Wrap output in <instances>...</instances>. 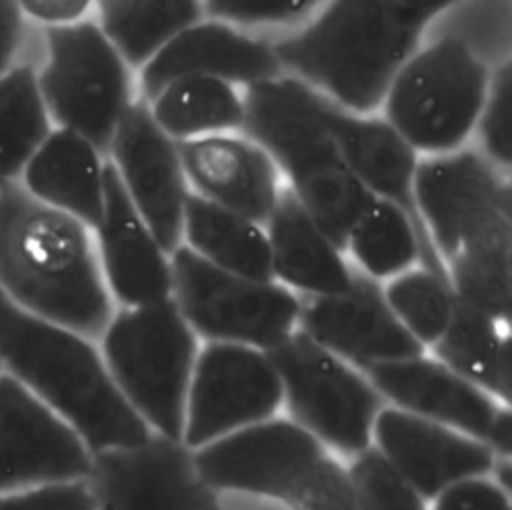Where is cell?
<instances>
[{
    "label": "cell",
    "mask_w": 512,
    "mask_h": 510,
    "mask_svg": "<svg viewBox=\"0 0 512 510\" xmlns=\"http://www.w3.org/2000/svg\"><path fill=\"white\" fill-rule=\"evenodd\" d=\"M326 0H202L204 16L240 30H292L308 20Z\"/></svg>",
    "instance_id": "cell-34"
},
{
    "label": "cell",
    "mask_w": 512,
    "mask_h": 510,
    "mask_svg": "<svg viewBox=\"0 0 512 510\" xmlns=\"http://www.w3.org/2000/svg\"><path fill=\"white\" fill-rule=\"evenodd\" d=\"M270 38L214 18L176 34L138 70V98L148 102L164 84L182 76H210L246 88L282 76Z\"/></svg>",
    "instance_id": "cell-18"
},
{
    "label": "cell",
    "mask_w": 512,
    "mask_h": 510,
    "mask_svg": "<svg viewBox=\"0 0 512 510\" xmlns=\"http://www.w3.org/2000/svg\"><path fill=\"white\" fill-rule=\"evenodd\" d=\"M2 372H4V370H2V364H0V374H2Z\"/></svg>",
    "instance_id": "cell-41"
},
{
    "label": "cell",
    "mask_w": 512,
    "mask_h": 510,
    "mask_svg": "<svg viewBox=\"0 0 512 510\" xmlns=\"http://www.w3.org/2000/svg\"><path fill=\"white\" fill-rule=\"evenodd\" d=\"M38 86L56 128L72 130L104 154L138 98L134 70L94 18L42 28Z\"/></svg>",
    "instance_id": "cell-8"
},
{
    "label": "cell",
    "mask_w": 512,
    "mask_h": 510,
    "mask_svg": "<svg viewBox=\"0 0 512 510\" xmlns=\"http://www.w3.org/2000/svg\"><path fill=\"white\" fill-rule=\"evenodd\" d=\"M282 414L342 462L372 444L384 398L366 372L296 328L272 348Z\"/></svg>",
    "instance_id": "cell-9"
},
{
    "label": "cell",
    "mask_w": 512,
    "mask_h": 510,
    "mask_svg": "<svg viewBox=\"0 0 512 510\" xmlns=\"http://www.w3.org/2000/svg\"><path fill=\"white\" fill-rule=\"evenodd\" d=\"M372 446L426 498L476 474H488L496 454L444 424L384 406L372 428Z\"/></svg>",
    "instance_id": "cell-20"
},
{
    "label": "cell",
    "mask_w": 512,
    "mask_h": 510,
    "mask_svg": "<svg viewBox=\"0 0 512 510\" xmlns=\"http://www.w3.org/2000/svg\"><path fill=\"white\" fill-rule=\"evenodd\" d=\"M106 154L84 136L52 128L18 182L36 200L94 228L104 206Z\"/></svg>",
    "instance_id": "cell-24"
},
{
    "label": "cell",
    "mask_w": 512,
    "mask_h": 510,
    "mask_svg": "<svg viewBox=\"0 0 512 510\" xmlns=\"http://www.w3.org/2000/svg\"><path fill=\"white\" fill-rule=\"evenodd\" d=\"M272 280L298 296L344 292L354 268L342 248L284 186L264 222Z\"/></svg>",
    "instance_id": "cell-23"
},
{
    "label": "cell",
    "mask_w": 512,
    "mask_h": 510,
    "mask_svg": "<svg viewBox=\"0 0 512 510\" xmlns=\"http://www.w3.org/2000/svg\"><path fill=\"white\" fill-rule=\"evenodd\" d=\"M318 106L358 184L372 198L400 208L430 242L414 202V172L420 154L380 112H352L322 94H318Z\"/></svg>",
    "instance_id": "cell-22"
},
{
    "label": "cell",
    "mask_w": 512,
    "mask_h": 510,
    "mask_svg": "<svg viewBox=\"0 0 512 510\" xmlns=\"http://www.w3.org/2000/svg\"><path fill=\"white\" fill-rule=\"evenodd\" d=\"M170 270V300L200 342L270 352L298 328L300 296L272 278L216 268L182 244L170 252Z\"/></svg>",
    "instance_id": "cell-10"
},
{
    "label": "cell",
    "mask_w": 512,
    "mask_h": 510,
    "mask_svg": "<svg viewBox=\"0 0 512 510\" xmlns=\"http://www.w3.org/2000/svg\"><path fill=\"white\" fill-rule=\"evenodd\" d=\"M0 364L92 454L142 442L150 434L118 392L94 338L32 316L2 292Z\"/></svg>",
    "instance_id": "cell-3"
},
{
    "label": "cell",
    "mask_w": 512,
    "mask_h": 510,
    "mask_svg": "<svg viewBox=\"0 0 512 510\" xmlns=\"http://www.w3.org/2000/svg\"><path fill=\"white\" fill-rule=\"evenodd\" d=\"M154 122L174 142L220 132H240L242 88L210 76H182L164 84L148 102Z\"/></svg>",
    "instance_id": "cell-28"
},
{
    "label": "cell",
    "mask_w": 512,
    "mask_h": 510,
    "mask_svg": "<svg viewBox=\"0 0 512 510\" xmlns=\"http://www.w3.org/2000/svg\"><path fill=\"white\" fill-rule=\"evenodd\" d=\"M182 246L216 268L260 280L272 278L264 224L192 192L184 206Z\"/></svg>",
    "instance_id": "cell-27"
},
{
    "label": "cell",
    "mask_w": 512,
    "mask_h": 510,
    "mask_svg": "<svg viewBox=\"0 0 512 510\" xmlns=\"http://www.w3.org/2000/svg\"><path fill=\"white\" fill-rule=\"evenodd\" d=\"M94 510H218L194 452L180 438L150 432L142 442L92 454Z\"/></svg>",
    "instance_id": "cell-14"
},
{
    "label": "cell",
    "mask_w": 512,
    "mask_h": 510,
    "mask_svg": "<svg viewBox=\"0 0 512 510\" xmlns=\"http://www.w3.org/2000/svg\"><path fill=\"white\" fill-rule=\"evenodd\" d=\"M82 438L10 374H0V494L88 476Z\"/></svg>",
    "instance_id": "cell-16"
},
{
    "label": "cell",
    "mask_w": 512,
    "mask_h": 510,
    "mask_svg": "<svg viewBox=\"0 0 512 510\" xmlns=\"http://www.w3.org/2000/svg\"><path fill=\"white\" fill-rule=\"evenodd\" d=\"M342 252L356 272L380 284L416 264L444 274L438 254L414 222L380 198H372L362 208L344 238Z\"/></svg>",
    "instance_id": "cell-25"
},
{
    "label": "cell",
    "mask_w": 512,
    "mask_h": 510,
    "mask_svg": "<svg viewBox=\"0 0 512 510\" xmlns=\"http://www.w3.org/2000/svg\"><path fill=\"white\" fill-rule=\"evenodd\" d=\"M26 26L28 20L22 16L16 0H0V76L20 62Z\"/></svg>",
    "instance_id": "cell-39"
},
{
    "label": "cell",
    "mask_w": 512,
    "mask_h": 510,
    "mask_svg": "<svg viewBox=\"0 0 512 510\" xmlns=\"http://www.w3.org/2000/svg\"><path fill=\"white\" fill-rule=\"evenodd\" d=\"M98 348L134 414L150 432L180 438L200 340L174 302L116 306Z\"/></svg>",
    "instance_id": "cell-6"
},
{
    "label": "cell",
    "mask_w": 512,
    "mask_h": 510,
    "mask_svg": "<svg viewBox=\"0 0 512 510\" xmlns=\"http://www.w3.org/2000/svg\"><path fill=\"white\" fill-rule=\"evenodd\" d=\"M344 468L356 510H428V500L372 444Z\"/></svg>",
    "instance_id": "cell-33"
},
{
    "label": "cell",
    "mask_w": 512,
    "mask_h": 510,
    "mask_svg": "<svg viewBox=\"0 0 512 510\" xmlns=\"http://www.w3.org/2000/svg\"><path fill=\"white\" fill-rule=\"evenodd\" d=\"M0 510H94V494L86 476L50 480L0 494Z\"/></svg>",
    "instance_id": "cell-36"
},
{
    "label": "cell",
    "mask_w": 512,
    "mask_h": 510,
    "mask_svg": "<svg viewBox=\"0 0 512 510\" xmlns=\"http://www.w3.org/2000/svg\"><path fill=\"white\" fill-rule=\"evenodd\" d=\"M242 94L240 132L266 150L282 184L342 248L372 196L344 162L320 114L318 94L286 74L250 84Z\"/></svg>",
    "instance_id": "cell-5"
},
{
    "label": "cell",
    "mask_w": 512,
    "mask_h": 510,
    "mask_svg": "<svg viewBox=\"0 0 512 510\" xmlns=\"http://www.w3.org/2000/svg\"><path fill=\"white\" fill-rule=\"evenodd\" d=\"M404 14L424 30L442 18L450 8H454L460 0H396Z\"/></svg>",
    "instance_id": "cell-40"
},
{
    "label": "cell",
    "mask_w": 512,
    "mask_h": 510,
    "mask_svg": "<svg viewBox=\"0 0 512 510\" xmlns=\"http://www.w3.org/2000/svg\"><path fill=\"white\" fill-rule=\"evenodd\" d=\"M282 410V388L266 350L202 342L190 378L182 442L196 450Z\"/></svg>",
    "instance_id": "cell-12"
},
{
    "label": "cell",
    "mask_w": 512,
    "mask_h": 510,
    "mask_svg": "<svg viewBox=\"0 0 512 510\" xmlns=\"http://www.w3.org/2000/svg\"><path fill=\"white\" fill-rule=\"evenodd\" d=\"M52 128L36 64L16 62L0 76V184L18 182Z\"/></svg>",
    "instance_id": "cell-30"
},
{
    "label": "cell",
    "mask_w": 512,
    "mask_h": 510,
    "mask_svg": "<svg viewBox=\"0 0 512 510\" xmlns=\"http://www.w3.org/2000/svg\"><path fill=\"white\" fill-rule=\"evenodd\" d=\"M96 0H16L28 22L44 26L72 24L88 18Z\"/></svg>",
    "instance_id": "cell-38"
},
{
    "label": "cell",
    "mask_w": 512,
    "mask_h": 510,
    "mask_svg": "<svg viewBox=\"0 0 512 510\" xmlns=\"http://www.w3.org/2000/svg\"><path fill=\"white\" fill-rule=\"evenodd\" d=\"M192 452L218 510H356L344 462L282 412Z\"/></svg>",
    "instance_id": "cell-4"
},
{
    "label": "cell",
    "mask_w": 512,
    "mask_h": 510,
    "mask_svg": "<svg viewBox=\"0 0 512 510\" xmlns=\"http://www.w3.org/2000/svg\"><path fill=\"white\" fill-rule=\"evenodd\" d=\"M454 298L510 324L512 234H498L460 248L442 262Z\"/></svg>",
    "instance_id": "cell-31"
},
{
    "label": "cell",
    "mask_w": 512,
    "mask_h": 510,
    "mask_svg": "<svg viewBox=\"0 0 512 510\" xmlns=\"http://www.w3.org/2000/svg\"><path fill=\"white\" fill-rule=\"evenodd\" d=\"M388 406L482 440L496 456L512 454V412L426 350L364 368Z\"/></svg>",
    "instance_id": "cell-13"
},
{
    "label": "cell",
    "mask_w": 512,
    "mask_h": 510,
    "mask_svg": "<svg viewBox=\"0 0 512 510\" xmlns=\"http://www.w3.org/2000/svg\"><path fill=\"white\" fill-rule=\"evenodd\" d=\"M510 60L498 64L488 82V90L476 118L474 136L476 146L498 168L508 170L512 166V136H510Z\"/></svg>",
    "instance_id": "cell-35"
},
{
    "label": "cell",
    "mask_w": 512,
    "mask_h": 510,
    "mask_svg": "<svg viewBox=\"0 0 512 510\" xmlns=\"http://www.w3.org/2000/svg\"><path fill=\"white\" fill-rule=\"evenodd\" d=\"M298 328L362 370L424 352L392 314L382 284L356 270L344 292L300 296Z\"/></svg>",
    "instance_id": "cell-17"
},
{
    "label": "cell",
    "mask_w": 512,
    "mask_h": 510,
    "mask_svg": "<svg viewBox=\"0 0 512 510\" xmlns=\"http://www.w3.org/2000/svg\"><path fill=\"white\" fill-rule=\"evenodd\" d=\"M428 510H512L510 490L490 474H476L440 490Z\"/></svg>",
    "instance_id": "cell-37"
},
{
    "label": "cell",
    "mask_w": 512,
    "mask_h": 510,
    "mask_svg": "<svg viewBox=\"0 0 512 510\" xmlns=\"http://www.w3.org/2000/svg\"><path fill=\"white\" fill-rule=\"evenodd\" d=\"M382 294L396 320L424 350L444 332L456 304L446 276L422 264L382 282Z\"/></svg>",
    "instance_id": "cell-32"
},
{
    "label": "cell",
    "mask_w": 512,
    "mask_h": 510,
    "mask_svg": "<svg viewBox=\"0 0 512 510\" xmlns=\"http://www.w3.org/2000/svg\"><path fill=\"white\" fill-rule=\"evenodd\" d=\"M422 38L396 0H326L270 42L286 76L346 110L372 114Z\"/></svg>",
    "instance_id": "cell-2"
},
{
    "label": "cell",
    "mask_w": 512,
    "mask_h": 510,
    "mask_svg": "<svg viewBox=\"0 0 512 510\" xmlns=\"http://www.w3.org/2000/svg\"><path fill=\"white\" fill-rule=\"evenodd\" d=\"M106 158L158 242L166 252H174L182 244V218L190 188L178 142L162 132L142 98H136L118 122Z\"/></svg>",
    "instance_id": "cell-15"
},
{
    "label": "cell",
    "mask_w": 512,
    "mask_h": 510,
    "mask_svg": "<svg viewBox=\"0 0 512 510\" xmlns=\"http://www.w3.org/2000/svg\"><path fill=\"white\" fill-rule=\"evenodd\" d=\"M508 326L456 300L444 332L426 352L500 402L510 404Z\"/></svg>",
    "instance_id": "cell-26"
},
{
    "label": "cell",
    "mask_w": 512,
    "mask_h": 510,
    "mask_svg": "<svg viewBox=\"0 0 512 510\" xmlns=\"http://www.w3.org/2000/svg\"><path fill=\"white\" fill-rule=\"evenodd\" d=\"M414 202L440 262L472 242L512 234L508 170L468 144L418 158Z\"/></svg>",
    "instance_id": "cell-11"
},
{
    "label": "cell",
    "mask_w": 512,
    "mask_h": 510,
    "mask_svg": "<svg viewBox=\"0 0 512 510\" xmlns=\"http://www.w3.org/2000/svg\"><path fill=\"white\" fill-rule=\"evenodd\" d=\"M0 292L18 308L98 340L114 302L102 280L92 228L0 184Z\"/></svg>",
    "instance_id": "cell-1"
},
{
    "label": "cell",
    "mask_w": 512,
    "mask_h": 510,
    "mask_svg": "<svg viewBox=\"0 0 512 510\" xmlns=\"http://www.w3.org/2000/svg\"><path fill=\"white\" fill-rule=\"evenodd\" d=\"M96 24L132 70L204 18L202 0H96Z\"/></svg>",
    "instance_id": "cell-29"
},
{
    "label": "cell",
    "mask_w": 512,
    "mask_h": 510,
    "mask_svg": "<svg viewBox=\"0 0 512 510\" xmlns=\"http://www.w3.org/2000/svg\"><path fill=\"white\" fill-rule=\"evenodd\" d=\"M494 68L466 40L438 30L400 66L380 114L420 156L456 150L474 132Z\"/></svg>",
    "instance_id": "cell-7"
},
{
    "label": "cell",
    "mask_w": 512,
    "mask_h": 510,
    "mask_svg": "<svg viewBox=\"0 0 512 510\" xmlns=\"http://www.w3.org/2000/svg\"><path fill=\"white\" fill-rule=\"evenodd\" d=\"M92 236L102 280L114 306H142L170 298V252L126 196L108 158L102 216Z\"/></svg>",
    "instance_id": "cell-19"
},
{
    "label": "cell",
    "mask_w": 512,
    "mask_h": 510,
    "mask_svg": "<svg viewBox=\"0 0 512 510\" xmlns=\"http://www.w3.org/2000/svg\"><path fill=\"white\" fill-rule=\"evenodd\" d=\"M178 154L192 194L260 224L284 188L266 150L242 132L178 142Z\"/></svg>",
    "instance_id": "cell-21"
}]
</instances>
